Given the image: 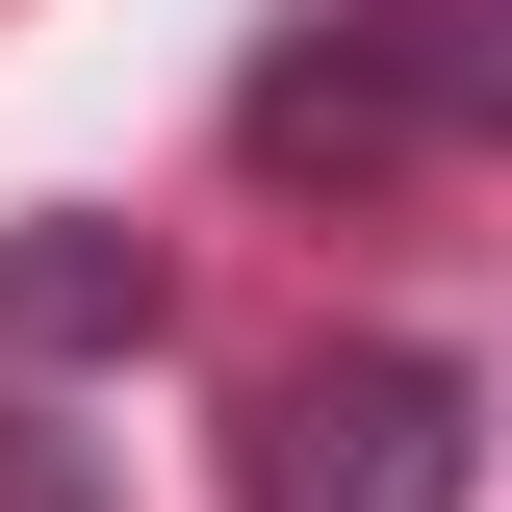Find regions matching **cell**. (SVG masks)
<instances>
[{"label":"cell","mask_w":512,"mask_h":512,"mask_svg":"<svg viewBox=\"0 0 512 512\" xmlns=\"http://www.w3.org/2000/svg\"><path fill=\"white\" fill-rule=\"evenodd\" d=\"M461 154H512V0H282L231 77V180L282 205H384V180H461Z\"/></svg>","instance_id":"6da1fadb"},{"label":"cell","mask_w":512,"mask_h":512,"mask_svg":"<svg viewBox=\"0 0 512 512\" xmlns=\"http://www.w3.org/2000/svg\"><path fill=\"white\" fill-rule=\"evenodd\" d=\"M231 512H487V359L461 333H308V359H256Z\"/></svg>","instance_id":"7a4b0ae2"},{"label":"cell","mask_w":512,"mask_h":512,"mask_svg":"<svg viewBox=\"0 0 512 512\" xmlns=\"http://www.w3.org/2000/svg\"><path fill=\"white\" fill-rule=\"evenodd\" d=\"M180 333V256L128 205H0V384H128Z\"/></svg>","instance_id":"3957f363"},{"label":"cell","mask_w":512,"mask_h":512,"mask_svg":"<svg viewBox=\"0 0 512 512\" xmlns=\"http://www.w3.org/2000/svg\"><path fill=\"white\" fill-rule=\"evenodd\" d=\"M0 512H128V461L52 436V384H0Z\"/></svg>","instance_id":"277c9868"}]
</instances>
